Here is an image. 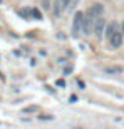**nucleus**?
I'll return each instance as SVG.
<instances>
[{
  "instance_id": "obj_11",
  "label": "nucleus",
  "mask_w": 124,
  "mask_h": 129,
  "mask_svg": "<svg viewBox=\"0 0 124 129\" xmlns=\"http://www.w3.org/2000/svg\"><path fill=\"white\" fill-rule=\"evenodd\" d=\"M0 4H2V0H0Z\"/></svg>"
},
{
  "instance_id": "obj_7",
  "label": "nucleus",
  "mask_w": 124,
  "mask_h": 129,
  "mask_svg": "<svg viewBox=\"0 0 124 129\" xmlns=\"http://www.w3.org/2000/svg\"><path fill=\"white\" fill-rule=\"evenodd\" d=\"M91 12L96 15V17H102V14H104V5L102 4H94L91 7Z\"/></svg>"
},
{
  "instance_id": "obj_2",
  "label": "nucleus",
  "mask_w": 124,
  "mask_h": 129,
  "mask_svg": "<svg viewBox=\"0 0 124 129\" xmlns=\"http://www.w3.org/2000/svg\"><path fill=\"white\" fill-rule=\"evenodd\" d=\"M94 24H96V15L91 10L84 14V24H82V35H89L94 30Z\"/></svg>"
},
{
  "instance_id": "obj_10",
  "label": "nucleus",
  "mask_w": 124,
  "mask_h": 129,
  "mask_svg": "<svg viewBox=\"0 0 124 129\" xmlns=\"http://www.w3.org/2000/svg\"><path fill=\"white\" fill-rule=\"evenodd\" d=\"M121 32L124 34V22H122V27H121Z\"/></svg>"
},
{
  "instance_id": "obj_1",
  "label": "nucleus",
  "mask_w": 124,
  "mask_h": 129,
  "mask_svg": "<svg viewBox=\"0 0 124 129\" xmlns=\"http://www.w3.org/2000/svg\"><path fill=\"white\" fill-rule=\"evenodd\" d=\"M82 24H84V14L81 10H77L74 14V20H72V35L79 37L82 34Z\"/></svg>"
},
{
  "instance_id": "obj_8",
  "label": "nucleus",
  "mask_w": 124,
  "mask_h": 129,
  "mask_svg": "<svg viewBox=\"0 0 124 129\" xmlns=\"http://www.w3.org/2000/svg\"><path fill=\"white\" fill-rule=\"evenodd\" d=\"M37 111H39V106H27V107L22 109V112L24 114H30V112H37Z\"/></svg>"
},
{
  "instance_id": "obj_3",
  "label": "nucleus",
  "mask_w": 124,
  "mask_h": 129,
  "mask_svg": "<svg viewBox=\"0 0 124 129\" xmlns=\"http://www.w3.org/2000/svg\"><path fill=\"white\" fill-rule=\"evenodd\" d=\"M92 32H94L97 40H102V37L106 34V20L102 17H96V24H94V30Z\"/></svg>"
},
{
  "instance_id": "obj_12",
  "label": "nucleus",
  "mask_w": 124,
  "mask_h": 129,
  "mask_svg": "<svg viewBox=\"0 0 124 129\" xmlns=\"http://www.w3.org/2000/svg\"><path fill=\"white\" fill-rule=\"evenodd\" d=\"M122 124H124V122H122Z\"/></svg>"
},
{
  "instance_id": "obj_6",
  "label": "nucleus",
  "mask_w": 124,
  "mask_h": 129,
  "mask_svg": "<svg viewBox=\"0 0 124 129\" xmlns=\"http://www.w3.org/2000/svg\"><path fill=\"white\" fill-rule=\"evenodd\" d=\"M117 32V22H109V25H106V37L111 39Z\"/></svg>"
},
{
  "instance_id": "obj_5",
  "label": "nucleus",
  "mask_w": 124,
  "mask_h": 129,
  "mask_svg": "<svg viewBox=\"0 0 124 129\" xmlns=\"http://www.w3.org/2000/svg\"><path fill=\"white\" fill-rule=\"evenodd\" d=\"M102 71H104L106 74H109V76H117V74H121L124 69L121 66H107V67H104Z\"/></svg>"
},
{
  "instance_id": "obj_9",
  "label": "nucleus",
  "mask_w": 124,
  "mask_h": 129,
  "mask_svg": "<svg viewBox=\"0 0 124 129\" xmlns=\"http://www.w3.org/2000/svg\"><path fill=\"white\" fill-rule=\"evenodd\" d=\"M32 15L35 17V19H42V14H40L37 9H32Z\"/></svg>"
},
{
  "instance_id": "obj_4",
  "label": "nucleus",
  "mask_w": 124,
  "mask_h": 129,
  "mask_svg": "<svg viewBox=\"0 0 124 129\" xmlns=\"http://www.w3.org/2000/svg\"><path fill=\"white\" fill-rule=\"evenodd\" d=\"M122 40H124V34L122 32H116L112 37L109 39V44L112 49H119L122 45Z\"/></svg>"
}]
</instances>
